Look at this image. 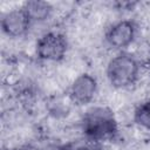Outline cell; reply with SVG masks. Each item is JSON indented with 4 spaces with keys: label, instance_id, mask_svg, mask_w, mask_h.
<instances>
[{
    "label": "cell",
    "instance_id": "cell-10",
    "mask_svg": "<svg viewBox=\"0 0 150 150\" xmlns=\"http://www.w3.org/2000/svg\"><path fill=\"white\" fill-rule=\"evenodd\" d=\"M13 150H42V149L39 148L38 145H35L34 143L27 142V143H22V144L18 145V146L13 148Z\"/></svg>",
    "mask_w": 150,
    "mask_h": 150
},
{
    "label": "cell",
    "instance_id": "cell-2",
    "mask_svg": "<svg viewBox=\"0 0 150 150\" xmlns=\"http://www.w3.org/2000/svg\"><path fill=\"white\" fill-rule=\"evenodd\" d=\"M142 63L136 55L123 50L112 56L105 68L109 83L116 89H128L136 84L141 75Z\"/></svg>",
    "mask_w": 150,
    "mask_h": 150
},
{
    "label": "cell",
    "instance_id": "cell-9",
    "mask_svg": "<svg viewBox=\"0 0 150 150\" xmlns=\"http://www.w3.org/2000/svg\"><path fill=\"white\" fill-rule=\"evenodd\" d=\"M69 150H102V148L94 142L87 141L84 143H70V148Z\"/></svg>",
    "mask_w": 150,
    "mask_h": 150
},
{
    "label": "cell",
    "instance_id": "cell-5",
    "mask_svg": "<svg viewBox=\"0 0 150 150\" xmlns=\"http://www.w3.org/2000/svg\"><path fill=\"white\" fill-rule=\"evenodd\" d=\"M98 90L97 79L90 73L77 75L69 86L68 98L75 105H87L95 98Z\"/></svg>",
    "mask_w": 150,
    "mask_h": 150
},
{
    "label": "cell",
    "instance_id": "cell-4",
    "mask_svg": "<svg viewBox=\"0 0 150 150\" xmlns=\"http://www.w3.org/2000/svg\"><path fill=\"white\" fill-rule=\"evenodd\" d=\"M137 29V25L134 20H118L107 29L105 41L111 48L123 52L135 42Z\"/></svg>",
    "mask_w": 150,
    "mask_h": 150
},
{
    "label": "cell",
    "instance_id": "cell-1",
    "mask_svg": "<svg viewBox=\"0 0 150 150\" xmlns=\"http://www.w3.org/2000/svg\"><path fill=\"white\" fill-rule=\"evenodd\" d=\"M80 128L87 141L98 143L112 139L118 132V121L107 105L88 108L80 120Z\"/></svg>",
    "mask_w": 150,
    "mask_h": 150
},
{
    "label": "cell",
    "instance_id": "cell-11",
    "mask_svg": "<svg viewBox=\"0 0 150 150\" xmlns=\"http://www.w3.org/2000/svg\"><path fill=\"white\" fill-rule=\"evenodd\" d=\"M70 143L69 144H48L45 148H41L42 150H69Z\"/></svg>",
    "mask_w": 150,
    "mask_h": 150
},
{
    "label": "cell",
    "instance_id": "cell-3",
    "mask_svg": "<svg viewBox=\"0 0 150 150\" xmlns=\"http://www.w3.org/2000/svg\"><path fill=\"white\" fill-rule=\"evenodd\" d=\"M67 36L59 30H49L43 33L35 43L36 57L45 62H60L68 52Z\"/></svg>",
    "mask_w": 150,
    "mask_h": 150
},
{
    "label": "cell",
    "instance_id": "cell-7",
    "mask_svg": "<svg viewBox=\"0 0 150 150\" xmlns=\"http://www.w3.org/2000/svg\"><path fill=\"white\" fill-rule=\"evenodd\" d=\"M22 7L26 9L29 19L32 20L33 23L35 22H43L47 21L52 14H53V6L48 1H42V0H30L26 1Z\"/></svg>",
    "mask_w": 150,
    "mask_h": 150
},
{
    "label": "cell",
    "instance_id": "cell-8",
    "mask_svg": "<svg viewBox=\"0 0 150 150\" xmlns=\"http://www.w3.org/2000/svg\"><path fill=\"white\" fill-rule=\"evenodd\" d=\"M132 120L139 128L150 131V98L138 103L132 112Z\"/></svg>",
    "mask_w": 150,
    "mask_h": 150
},
{
    "label": "cell",
    "instance_id": "cell-12",
    "mask_svg": "<svg viewBox=\"0 0 150 150\" xmlns=\"http://www.w3.org/2000/svg\"><path fill=\"white\" fill-rule=\"evenodd\" d=\"M146 64H148L149 68H150V56H149V59H148V61H146Z\"/></svg>",
    "mask_w": 150,
    "mask_h": 150
},
{
    "label": "cell",
    "instance_id": "cell-6",
    "mask_svg": "<svg viewBox=\"0 0 150 150\" xmlns=\"http://www.w3.org/2000/svg\"><path fill=\"white\" fill-rule=\"evenodd\" d=\"M0 25L2 33L8 38H21L28 33L33 22L21 6L5 12L1 15Z\"/></svg>",
    "mask_w": 150,
    "mask_h": 150
},
{
    "label": "cell",
    "instance_id": "cell-13",
    "mask_svg": "<svg viewBox=\"0 0 150 150\" xmlns=\"http://www.w3.org/2000/svg\"><path fill=\"white\" fill-rule=\"evenodd\" d=\"M2 150H13V149H2Z\"/></svg>",
    "mask_w": 150,
    "mask_h": 150
}]
</instances>
